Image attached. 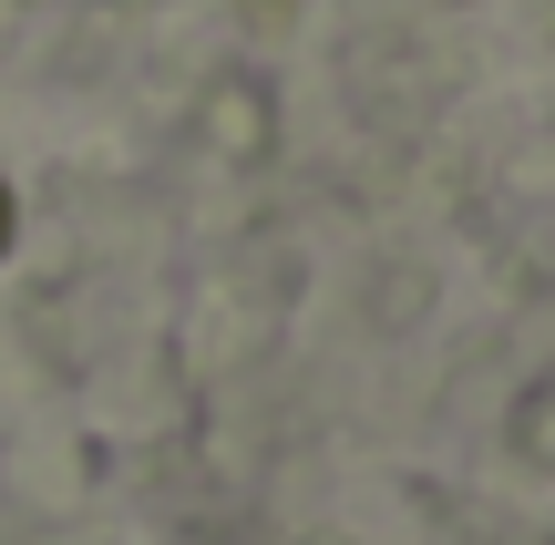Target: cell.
Wrapping results in <instances>:
<instances>
[{
    "label": "cell",
    "mask_w": 555,
    "mask_h": 545,
    "mask_svg": "<svg viewBox=\"0 0 555 545\" xmlns=\"http://www.w3.org/2000/svg\"><path fill=\"white\" fill-rule=\"evenodd\" d=\"M247 11H258V21H288V0H247Z\"/></svg>",
    "instance_id": "obj_1"
},
{
    "label": "cell",
    "mask_w": 555,
    "mask_h": 545,
    "mask_svg": "<svg viewBox=\"0 0 555 545\" xmlns=\"http://www.w3.org/2000/svg\"><path fill=\"white\" fill-rule=\"evenodd\" d=\"M0 247H11V185H0Z\"/></svg>",
    "instance_id": "obj_2"
}]
</instances>
